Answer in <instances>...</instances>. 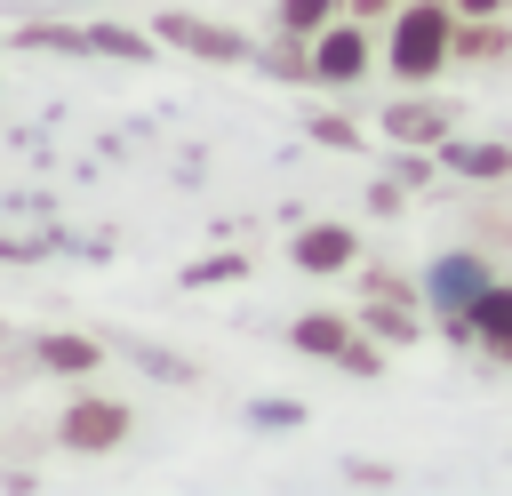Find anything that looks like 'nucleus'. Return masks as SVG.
<instances>
[{
    "label": "nucleus",
    "mask_w": 512,
    "mask_h": 496,
    "mask_svg": "<svg viewBox=\"0 0 512 496\" xmlns=\"http://www.w3.org/2000/svg\"><path fill=\"white\" fill-rule=\"evenodd\" d=\"M448 48H456V24H448V0H408V8H392V72L400 80H432L440 64H448Z\"/></svg>",
    "instance_id": "nucleus-1"
},
{
    "label": "nucleus",
    "mask_w": 512,
    "mask_h": 496,
    "mask_svg": "<svg viewBox=\"0 0 512 496\" xmlns=\"http://www.w3.org/2000/svg\"><path fill=\"white\" fill-rule=\"evenodd\" d=\"M56 432H64V448H72V456H104V448H120V440H128V408H120V400L80 392V400L64 408V424H56Z\"/></svg>",
    "instance_id": "nucleus-2"
},
{
    "label": "nucleus",
    "mask_w": 512,
    "mask_h": 496,
    "mask_svg": "<svg viewBox=\"0 0 512 496\" xmlns=\"http://www.w3.org/2000/svg\"><path fill=\"white\" fill-rule=\"evenodd\" d=\"M304 64H312V80H360V72H368V40H360V16H336V24H320Z\"/></svg>",
    "instance_id": "nucleus-3"
},
{
    "label": "nucleus",
    "mask_w": 512,
    "mask_h": 496,
    "mask_svg": "<svg viewBox=\"0 0 512 496\" xmlns=\"http://www.w3.org/2000/svg\"><path fill=\"white\" fill-rule=\"evenodd\" d=\"M448 328H456V336H480L496 360H512V288H496V280H488V288H480Z\"/></svg>",
    "instance_id": "nucleus-4"
},
{
    "label": "nucleus",
    "mask_w": 512,
    "mask_h": 496,
    "mask_svg": "<svg viewBox=\"0 0 512 496\" xmlns=\"http://www.w3.org/2000/svg\"><path fill=\"white\" fill-rule=\"evenodd\" d=\"M296 264L304 272H352L360 264V240L344 224H312V232H296Z\"/></svg>",
    "instance_id": "nucleus-5"
},
{
    "label": "nucleus",
    "mask_w": 512,
    "mask_h": 496,
    "mask_svg": "<svg viewBox=\"0 0 512 496\" xmlns=\"http://www.w3.org/2000/svg\"><path fill=\"white\" fill-rule=\"evenodd\" d=\"M480 288H488V272H480V264H472V256H448V264H440V272H432V296H440V304H448V320H456V312H464V304H472V296H480Z\"/></svg>",
    "instance_id": "nucleus-6"
},
{
    "label": "nucleus",
    "mask_w": 512,
    "mask_h": 496,
    "mask_svg": "<svg viewBox=\"0 0 512 496\" xmlns=\"http://www.w3.org/2000/svg\"><path fill=\"white\" fill-rule=\"evenodd\" d=\"M32 360L56 376H88L96 368V336H32Z\"/></svg>",
    "instance_id": "nucleus-7"
},
{
    "label": "nucleus",
    "mask_w": 512,
    "mask_h": 496,
    "mask_svg": "<svg viewBox=\"0 0 512 496\" xmlns=\"http://www.w3.org/2000/svg\"><path fill=\"white\" fill-rule=\"evenodd\" d=\"M288 336H296V352H328V360H344V344H352V320H336V312H312V320H296Z\"/></svg>",
    "instance_id": "nucleus-8"
},
{
    "label": "nucleus",
    "mask_w": 512,
    "mask_h": 496,
    "mask_svg": "<svg viewBox=\"0 0 512 496\" xmlns=\"http://www.w3.org/2000/svg\"><path fill=\"white\" fill-rule=\"evenodd\" d=\"M160 32H168V40H184V48H200V56H240V40H232V32H208V24H192V16H168Z\"/></svg>",
    "instance_id": "nucleus-9"
},
{
    "label": "nucleus",
    "mask_w": 512,
    "mask_h": 496,
    "mask_svg": "<svg viewBox=\"0 0 512 496\" xmlns=\"http://www.w3.org/2000/svg\"><path fill=\"white\" fill-rule=\"evenodd\" d=\"M440 120H448V112H432V104H400V112H392V136L432 144V136H440Z\"/></svg>",
    "instance_id": "nucleus-10"
},
{
    "label": "nucleus",
    "mask_w": 512,
    "mask_h": 496,
    "mask_svg": "<svg viewBox=\"0 0 512 496\" xmlns=\"http://www.w3.org/2000/svg\"><path fill=\"white\" fill-rule=\"evenodd\" d=\"M336 24V0H280V32H320Z\"/></svg>",
    "instance_id": "nucleus-11"
},
{
    "label": "nucleus",
    "mask_w": 512,
    "mask_h": 496,
    "mask_svg": "<svg viewBox=\"0 0 512 496\" xmlns=\"http://www.w3.org/2000/svg\"><path fill=\"white\" fill-rule=\"evenodd\" d=\"M448 160H456V168H472V176H504V168H512V152H504V144H480V152H472V144H456Z\"/></svg>",
    "instance_id": "nucleus-12"
},
{
    "label": "nucleus",
    "mask_w": 512,
    "mask_h": 496,
    "mask_svg": "<svg viewBox=\"0 0 512 496\" xmlns=\"http://www.w3.org/2000/svg\"><path fill=\"white\" fill-rule=\"evenodd\" d=\"M368 328H376L384 344H408V336H416V312H400V304H376V312H368Z\"/></svg>",
    "instance_id": "nucleus-13"
},
{
    "label": "nucleus",
    "mask_w": 512,
    "mask_h": 496,
    "mask_svg": "<svg viewBox=\"0 0 512 496\" xmlns=\"http://www.w3.org/2000/svg\"><path fill=\"white\" fill-rule=\"evenodd\" d=\"M456 48H464V56H504V48H512V40H504V32H496V24H480V16H472V32H464V40H456Z\"/></svg>",
    "instance_id": "nucleus-14"
},
{
    "label": "nucleus",
    "mask_w": 512,
    "mask_h": 496,
    "mask_svg": "<svg viewBox=\"0 0 512 496\" xmlns=\"http://www.w3.org/2000/svg\"><path fill=\"white\" fill-rule=\"evenodd\" d=\"M456 8H464V16H504L512 0H456Z\"/></svg>",
    "instance_id": "nucleus-15"
},
{
    "label": "nucleus",
    "mask_w": 512,
    "mask_h": 496,
    "mask_svg": "<svg viewBox=\"0 0 512 496\" xmlns=\"http://www.w3.org/2000/svg\"><path fill=\"white\" fill-rule=\"evenodd\" d=\"M352 16H392V0H352Z\"/></svg>",
    "instance_id": "nucleus-16"
}]
</instances>
